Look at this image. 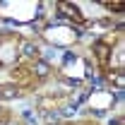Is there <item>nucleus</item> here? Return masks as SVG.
Wrapping results in <instances>:
<instances>
[{
  "label": "nucleus",
  "instance_id": "obj_1",
  "mask_svg": "<svg viewBox=\"0 0 125 125\" xmlns=\"http://www.w3.org/2000/svg\"><path fill=\"white\" fill-rule=\"evenodd\" d=\"M22 51H24V55H36L39 53V48L31 46V43H22Z\"/></svg>",
  "mask_w": 125,
  "mask_h": 125
},
{
  "label": "nucleus",
  "instance_id": "obj_2",
  "mask_svg": "<svg viewBox=\"0 0 125 125\" xmlns=\"http://www.w3.org/2000/svg\"><path fill=\"white\" fill-rule=\"evenodd\" d=\"M0 96H7V99H12V96H17V89H12V87H5V89L0 92Z\"/></svg>",
  "mask_w": 125,
  "mask_h": 125
},
{
  "label": "nucleus",
  "instance_id": "obj_3",
  "mask_svg": "<svg viewBox=\"0 0 125 125\" xmlns=\"http://www.w3.org/2000/svg\"><path fill=\"white\" fill-rule=\"evenodd\" d=\"M36 72H39L41 77H46V75H48V65H46V62H39V65H36Z\"/></svg>",
  "mask_w": 125,
  "mask_h": 125
}]
</instances>
